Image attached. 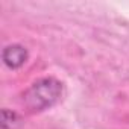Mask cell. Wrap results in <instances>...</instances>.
Wrapping results in <instances>:
<instances>
[{"label":"cell","instance_id":"cell-1","mask_svg":"<svg viewBox=\"0 0 129 129\" xmlns=\"http://www.w3.org/2000/svg\"><path fill=\"white\" fill-rule=\"evenodd\" d=\"M62 96V84L53 78H43L34 82L23 96L24 105L30 111H44L52 108Z\"/></svg>","mask_w":129,"mask_h":129},{"label":"cell","instance_id":"cell-2","mask_svg":"<svg viewBox=\"0 0 129 129\" xmlns=\"http://www.w3.org/2000/svg\"><path fill=\"white\" fill-rule=\"evenodd\" d=\"M2 58H3V62L9 69L15 70V69H20L27 61V50L20 44H12L3 49Z\"/></svg>","mask_w":129,"mask_h":129},{"label":"cell","instance_id":"cell-3","mask_svg":"<svg viewBox=\"0 0 129 129\" xmlns=\"http://www.w3.org/2000/svg\"><path fill=\"white\" fill-rule=\"evenodd\" d=\"M20 126V117L17 112L3 109L2 111V129H17Z\"/></svg>","mask_w":129,"mask_h":129}]
</instances>
